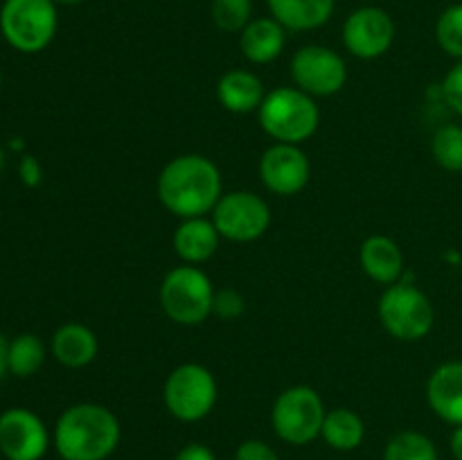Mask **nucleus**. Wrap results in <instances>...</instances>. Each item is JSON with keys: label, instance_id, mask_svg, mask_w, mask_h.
<instances>
[{"label": "nucleus", "instance_id": "20", "mask_svg": "<svg viewBox=\"0 0 462 460\" xmlns=\"http://www.w3.org/2000/svg\"><path fill=\"white\" fill-rule=\"evenodd\" d=\"M271 16L287 32L319 30L332 18L337 0H266Z\"/></svg>", "mask_w": 462, "mask_h": 460}, {"label": "nucleus", "instance_id": "5", "mask_svg": "<svg viewBox=\"0 0 462 460\" xmlns=\"http://www.w3.org/2000/svg\"><path fill=\"white\" fill-rule=\"evenodd\" d=\"M379 320L383 329L397 341H422L436 323V311H433L431 300L422 289L415 284L406 282L404 278L400 282L391 284L382 293L377 305Z\"/></svg>", "mask_w": 462, "mask_h": 460}, {"label": "nucleus", "instance_id": "11", "mask_svg": "<svg viewBox=\"0 0 462 460\" xmlns=\"http://www.w3.org/2000/svg\"><path fill=\"white\" fill-rule=\"evenodd\" d=\"M343 43L356 59H379L395 43V21L374 5L355 9L343 23Z\"/></svg>", "mask_w": 462, "mask_h": 460}, {"label": "nucleus", "instance_id": "2", "mask_svg": "<svg viewBox=\"0 0 462 460\" xmlns=\"http://www.w3.org/2000/svg\"><path fill=\"white\" fill-rule=\"evenodd\" d=\"M122 440V427L111 409L81 401L59 415L52 442L61 460H106Z\"/></svg>", "mask_w": 462, "mask_h": 460}, {"label": "nucleus", "instance_id": "7", "mask_svg": "<svg viewBox=\"0 0 462 460\" xmlns=\"http://www.w3.org/2000/svg\"><path fill=\"white\" fill-rule=\"evenodd\" d=\"M325 401L311 386H291L282 391L271 410L275 436L293 446H305L320 437L323 431Z\"/></svg>", "mask_w": 462, "mask_h": 460}, {"label": "nucleus", "instance_id": "9", "mask_svg": "<svg viewBox=\"0 0 462 460\" xmlns=\"http://www.w3.org/2000/svg\"><path fill=\"white\" fill-rule=\"evenodd\" d=\"M212 224L228 242H255L269 230L271 207L260 194L235 189L221 194L219 203L212 210Z\"/></svg>", "mask_w": 462, "mask_h": 460}, {"label": "nucleus", "instance_id": "17", "mask_svg": "<svg viewBox=\"0 0 462 460\" xmlns=\"http://www.w3.org/2000/svg\"><path fill=\"white\" fill-rule=\"evenodd\" d=\"M52 356L66 368L77 370L93 363L99 352L97 336L93 329L84 323H63L57 332L52 334L50 343Z\"/></svg>", "mask_w": 462, "mask_h": 460}, {"label": "nucleus", "instance_id": "36", "mask_svg": "<svg viewBox=\"0 0 462 460\" xmlns=\"http://www.w3.org/2000/svg\"><path fill=\"white\" fill-rule=\"evenodd\" d=\"M0 84H3V77H0Z\"/></svg>", "mask_w": 462, "mask_h": 460}, {"label": "nucleus", "instance_id": "24", "mask_svg": "<svg viewBox=\"0 0 462 460\" xmlns=\"http://www.w3.org/2000/svg\"><path fill=\"white\" fill-rule=\"evenodd\" d=\"M431 153L442 170L462 171V126L449 122L436 129L431 138Z\"/></svg>", "mask_w": 462, "mask_h": 460}, {"label": "nucleus", "instance_id": "15", "mask_svg": "<svg viewBox=\"0 0 462 460\" xmlns=\"http://www.w3.org/2000/svg\"><path fill=\"white\" fill-rule=\"evenodd\" d=\"M359 262L370 280L386 287L404 278V253L395 239L386 235H373L365 239L359 248Z\"/></svg>", "mask_w": 462, "mask_h": 460}, {"label": "nucleus", "instance_id": "33", "mask_svg": "<svg viewBox=\"0 0 462 460\" xmlns=\"http://www.w3.org/2000/svg\"><path fill=\"white\" fill-rule=\"evenodd\" d=\"M9 373V341L0 334V379Z\"/></svg>", "mask_w": 462, "mask_h": 460}, {"label": "nucleus", "instance_id": "31", "mask_svg": "<svg viewBox=\"0 0 462 460\" xmlns=\"http://www.w3.org/2000/svg\"><path fill=\"white\" fill-rule=\"evenodd\" d=\"M174 460H217V455L215 451L208 445H203V442H189L183 449H179Z\"/></svg>", "mask_w": 462, "mask_h": 460}, {"label": "nucleus", "instance_id": "3", "mask_svg": "<svg viewBox=\"0 0 462 460\" xmlns=\"http://www.w3.org/2000/svg\"><path fill=\"white\" fill-rule=\"evenodd\" d=\"M257 117L264 133L275 143L302 144L319 129L320 108L311 95L296 86H280L266 93Z\"/></svg>", "mask_w": 462, "mask_h": 460}, {"label": "nucleus", "instance_id": "32", "mask_svg": "<svg viewBox=\"0 0 462 460\" xmlns=\"http://www.w3.org/2000/svg\"><path fill=\"white\" fill-rule=\"evenodd\" d=\"M449 449L456 460H462V424L460 427H454V433L449 437Z\"/></svg>", "mask_w": 462, "mask_h": 460}, {"label": "nucleus", "instance_id": "28", "mask_svg": "<svg viewBox=\"0 0 462 460\" xmlns=\"http://www.w3.org/2000/svg\"><path fill=\"white\" fill-rule=\"evenodd\" d=\"M440 93L447 106L462 117V61H456V66L449 68L440 84Z\"/></svg>", "mask_w": 462, "mask_h": 460}, {"label": "nucleus", "instance_id": "4", "mask_svg": "<svg viewBox=\"0 0 462 460\" xmlns=\"http://www.w3.org/2000/svg\"><path fill=\"white\" fill-rule=\"evenodd\" d=\"M59 27L54 0H5L0 7V32L23 54L43 52Z\"/></svg>", "mask_w": 462, "mask_h": 460}, {"label": "nucleus", "instance_id": "30", "mask_svg": "<svg viewBox=\"0 0 462 460\" xmlns=\"http://www.w3.org/2000/svg\"><path fill=\"white\" fill-rule=\"evenodd\" d=\"M18 176H21L23 183L27 188H36L43 180V170H41V162L34 156H23L18 162Z\"/></svg>", "mask_w": 462, "mask_h": 460}, {"label": "nucleus", "instance_id": "29", "mask_svg": "<svg viewBox=\"0 0 462 460\" xmlns=\"http://www.w3.org/2000/svg\"><path fill=\"white\" fill-rule=\"evenodd\" d=\"M235 460H280V455L269 442L251 437V440H244L242 445L237 446Z\"/></svg>", "mask_w": 462, "mask_h": 460}, {"label": "nucleus", "instance_id": "16", "mask_svg": "<svg viewBox=\"0 0 462 460\" xmlns=\"http://www.w3.org/2000/svg\"><path fill=\"white\" fill-rule=\"evenodd\" d=\"M219 230L215 228L212 219L206 216H192V219H183L179 228L174 230V253L183 260V264L199 266L203 262L210 260L219 248Z\"/></svg>", "mask_w": 462, "mask_h": 460}, {"label": "nucleus", "instance_id": "10", "mask_svg": "<svg viewBox=\"0 0 462 460\" xmlns=\"http://www.w3.org/2000/svg\"><path fill=\"white\" fill-rule=\"evenodd\" d=\"M291 79L311 97H329L346 86L347 68L332 48L305 45L291 57Z\"/></svg>", "mask_w": 462, "mask_h": 460}, {"label": "nucleus", "instance_id": "34", "mask_svg": "<svg viewBox=\"0 0 462 460\" xmlns=\"http://www.w3.org/2000/svg\"><path fill=\"white\" fill-rule=\"evenodd\" d=\"M54 3L57 5H79V3H84V0H54Z\"/></svg>", "mask_w": 462, "mask_h": 460}, {"label": "nucleus", "instance_id": "22", "mask_svg": "<svg viewBox=\"0 0 462 460\" xmlns=\"http://www.w3.org/2000/svg\"><path fill=\"white\" fill-rule=\"evenodd\" d=\"M45 343L36 334H18L9 341V373L18 379H27L39 373L45 363Z\"/></svg>", "mask_w": 462, "mask_h": 460}, {"label": "nucleus", "instance_id": "25", "mask_svg": "<svg viewBox=\"0 0 462 460\" xmlns=\"http://www.w3.org/2000/svg\"><path fill=\"white\" fill-rule=\"evenodd\" d=\"M210 16L221 32H242L253 21V0H212Z\"/></svg>", "mask_w": 462, "mask_h": 460}, {"label": "nucleus", "instance_id": "6", "mask_svg": "<svg viewBox=\"0 0 462 460\" xmlns=\"http://www.w3.org/2000/svg\"><path fill=\"white\" fill-rule=\"evenodd\" d=\"M161 307L167 318L179 325H201L212 316L215 287L199 266L183 264L171 269L161 282Z\"/></svg>", "mask_w": 462, "mask_h": 460}, {"label": "nucleus", "instance_id": "13", "mask_svg": "<svg viewBox=\"0 0 462 460\" xmlns=\"http://www.w3.org/2000/svg\"><path fill=\"white\" fill-rule=\"evenodd\" d=\"M260 180L269 192L278 197H293L307 188L311 176V165L300 144L275 143L262 153Z\"/></svg>", "mask_w": 462, "mask_h": 460}, {"label": "nucleus", "instance_id": "26", "mask_svg": "<svg viewBox=\"0 0 462 460\" xmlns=\"http://www.w3.org/2000/svg\"><path fill=\"white\" fill-rule=\"evenodd\" d=\"M436 41L442 52L454 57L456 61H462V3L449 5L438 16Z\"/></svg>", "mask_w": 462, "mask_h": 460}, {"label": "nucleus", "instance_id": "8", "mask_svg": "<svg viewBox=\"0 0 462 460\" xmlns=\"http://www.w3.org/2000/svg\"><path fill=\"white\" fill-rule=\"evenodd\" d=\"M219 388L217 379L206 365L180 363L165 379L162 400L171 418L179 422H201L215 410Z\"/></svg>", "mask_w": 462, "mask_h": 460}, {"label": "nucleus", "instance_id": "14", "mask_svg": "<svg viewBox=\"0 0 462 460\" xmlns=\"http://www.w3.org/2000/svg\"><path fill=\"white\" fill-rule=\"evenodd\" d=\"M427 401L433 413L451 427L462 424V361L438 365L427 382Z\"/></svg>", "mask_w": 462, "mask_h": 460}, {"label": "nucleus", "instance_id": "1", "mask_svg": "<svg viewBox=\"0 0 462 460\" xmlns=\"http://www.w3.org/2000/svg\"><path fill=\"white\" fill-rule=\"evenodd\" d=\"M221 194L219 167L201 153L171 158L158 176V198L179 219L210 215Z\"/></svg>", "mask_w": 462, "mask_h": 460}, {"label": "nucleus", "instance_id": "23", "mask_svg": "<svg viewBox=\"0 0 462 460\" xmlns=\"http://www.w3.org/2000/svg\"><path fill=\"white\" fill-rule=\"evenodd\" d=\"M383 460H440L438 446L427 433L400 431L386 442Z\"/></svg>", "mask_w": 462, "mask_h": 460}, {"label": "nucleus", "instance_id": "18", "mask_svg": "<svg viewBox=\"0 0 462 460\" xmlns=\"http://www.w3.org/2000/svg\"><path fill=\"white\" fill-rule=\"evenodd\" d=\"M287 43V30L273 16L253 18L239 32V48L251 63H271L282 54Z\"/></svg>", "mask_w": 462, "mask_h": 460}, {"label": "nucleus", "instance_id": "21", "mask_svg": "<svg viewBox=\"0 0 462 460\" xmlns=\"http://www.w3.org/2000/svg\"><path fill=\"white\" fill-rule=\"evenodd\" d=\"M320 437L334 451H355L365 440V424L352 409L328 410Z\"/></svg>", "mask_w": 462, "mask_h": 460}, {"label": "nucleus", "instance_id": "35", "mask_svg": "<svg viewBox=\"0 0 462 460\" xmlns=\"http://www.w3.org/2000/svg\"><path fill=\"white\" fill-rule=\"evenodd\" d=\"M3 167H5V152L3 147H0V171H3Z\"/></svg>", "mask_w": 462, "mask_h": 460}, {"label": "nucleus", "instance_id": "19", "mask_svg": "<svg viewBox=\"0 0 462 460\" xmlns=\"http://www.w3.org/2000/svg\"><path fill=\"white\" fill-rule=\"evenodd\" d=\"M266 93L262 79L251 70H242L235 68L221 75L219 84H217V99L221 106L230 113H253L260 111L262 102H264Z\"/></svg>", "mask_w": 462, "mask_h": 460}, {"label": "nucleus", "instance_id": "12", "mask_svg": "<svg viewBox=\"0 0 462 460\" xmlns=\"http://www.w3.org/2000/svg\"><path fill=\"white\" fill-rule=\"evenodd\" d=\"M50 431L30 409H7L0 415V454L7 460H41L48 454Z\"/></svg>", "mask_w": 462, "mask_h": 460}, {"label": "nucleus", "instance_id": "27", "mask_svg": "<svg viewBox=\"0 0 462 460\" xmlns=\"http://www.w3.org/2000/svg\"><path fill=\"white\" fill-rule=\"evenodd\" d=\"M244 296L237 289H219L215 291V302H212V314L224 320H235L244 314Z\"/></svg>", "mask_w": 462, "mask_h": 460}]
</instances>
